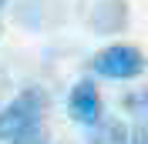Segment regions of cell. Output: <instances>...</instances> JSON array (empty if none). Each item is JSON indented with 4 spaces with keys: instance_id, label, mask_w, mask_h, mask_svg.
<instances>
[{
    "instance_id": "cell-5",
    "label": "cell",
    "mask_w": 148,
    "mask_h": 144,
    "mask_svg": "<svg viewBox=\"0 0 148 144\" xmlns=\"http://www.w3.org/2000/svg\"><path fill=\"white\" fill-rule=\"evenodd\" d=\"M7 144H51V137H47L44 127H34V131H27V134L14 137V141H7Z\"/></svg>"
},
{
    "instance_id": "cell-2",
    "label": "cell",
    "mask_w": 148,
    "mask_h": 144,
    "mask_svg": "<svg viewBox=\"0 0 148 144\" xmlns=\"http://www.w3.org/2000/svg\"><path fill=\"white\" fill-rule=\"evenodd\" d=\"M148 67L145 54L131 44H111L104 50L91 57V71L108 77V81H131V77H141Z\"/></svg>"
},
{
    "instance_id": "cell-6",
    "label": "cell",
    "mask_w": 148,
    "mask_h": 144,
    "mask_svg": "<svg viewBox=\"0 0 148 144\" xmlns=\"http://www.w3.org/2000/svg\"><path fill=\"white\" fill-rule=\"evenodd\" d=\"M125 107H128V111H138V114H148V90H145V94H131V97H125Z\"/></svg>"
},
{
    "instance_id": "cell-4",
    "label": "cell",
    "mask_w": 148,
    "mask_h": 144,
    "mask_svg": "<svg viewBox=\"0 0 148 144\" xmlns=\"http://www.w3.org/2000/svg\"><path fill=\"white\" fill-rule=\"evenodd\" d=\"M88 144H131V134H128V127L121 124L118 117H101L91 127Z\"/></svg>"
},
{
    "instance_id": "cell-8",
    "label": "cell",
    "mask_w": 148,
    "mask_h": 144,
    "mask_svg": "<svg viewBox=\"0 0 148 144\" xmlns=\"http://www.w3.org/2000/svg\"><path fill=\"white\" fill-rule=\"evenodd\" d=\"M0 7H7V0H0Z\"/></svg>"
},
{
    "instance_id": "cell-3",
    "label": "cell",
    "mask_w": 148,
    "mask_h": 144,
    "mask_svg": "<svg viewBox=\"0 0 148 144\" xmlns=\"http://www.w3.org/2000/svg\"><path fill=\"white\" fill-rule=\"evenodd\" d=\"M67 114H71V121H77L84 127H94L104 117L101 94H98L94 81H77L71 87V94H67Z\"/></svg>"
},
{
    "instance_id": "cell-1",
    "label": "cell",
    "mask_w": 148,
    "mask_h": 144,
    "mask_svg": "<svg viewBox=\"0 0 148 144\" xmlns=\"http://www.w3.org/2000/svg\"><path fill=\"white\" fill-rule=\"evenodd\" d=\"M44 114H47V94L40 87H24L0 111V141H14V137L40 127Z\"/></svg>"
},
{
    "instance_id": "cell-7",
    "label": "cell",
    "mask_w": 148,
    "mask_h": 144,
    "mask_svg": "<svg viewBox=\"0 0 148 144\" xmlns=\"http://www.w3.org/2000/svg\"><path fill=\"white\" fill-rule=\"evenodd\" d=\"M128 134H131V144H148V121H138Z\"/></svg>"
}]
</instances>
